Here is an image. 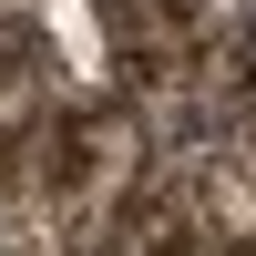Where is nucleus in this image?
<instances>
[{
  "label": "nucleus",
  "mask_w": 256,
  "mask_h": 256,
  "mask_svg": "<svg viewBox=\"0 0 256 256\" xmlns=\"http://www.w3.org/2000/svg\"><path fill=\"white\" fill-rule=\"evenodd\" d=\"M0 256H256V0H0Z\"/></svg>",
  "instance_id": "obj_1"
}]
</instances>
